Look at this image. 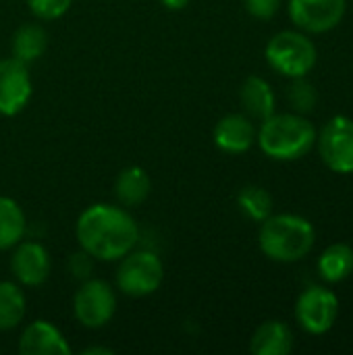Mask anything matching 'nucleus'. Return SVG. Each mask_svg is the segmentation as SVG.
<instances>
[{
	"instance_id": "obj_15",
	"label": "nucleus",
	"mask_w": 353,
	"mask_h": 355,
	"mask_svg": "<svg viewBox=\"0 0 353 355\" xmlns=\"http://www.w3.org/2000/svg\"><path fill=\"white\" fill-rule=\"evenodd\" d=\"M239 98H241V106H243L246 114L252 121H264L273 112H277L275 110L277 100H275L273 85L264 77H260V75H250L243 81Z\"/></svg>"
},
{
	"instance_id": "obj_5",
	"label": "nucleus",
	"mask_w": 353,
	"mask_h": 355,
	"mask_svg": "<svg viewBox=\"0 0 353 355\" xmlns=\"http://www.w3.org/2000/svg\"><path fill=\"white\" fill-rule=\"evenodd\" d=\"M117 289L127 297H148L156 293L164 281V264L150 250H131L119 260Z\"/></svg>"
},
{
	"instance_id": "obj_2",
	"label": "nucleus",
	"mask_w": 353,
	"mask_h": 355,
	"mask_svg": "<svg viewBox=\"0 0 353 355\" xmlns=\"http://www.w3.org/2000/svg\"><path fill=\"white\" fill-rule=\"evenodd\" d=\"M316 127L298 112H273L260 121L256 141L264 156L277 162H293L310 154L316 146Z\"/></svg>"
},
{
	"instance_id": "obj_6",
	"label": "nucleus",
	"mask_w": 353,
	"mask_h": 355,
	"mask_svg": "<svg viewBox=\"0 0 353 355\" xmlns=\"http://www.w3.org/2000/svg\"><path fill=\"white\" fill-rule=\"evenodd\" d=\"M73 314L85 329H104L117 314V291L102 279L81 281L73 297Z\"/></svg>"
},
{
	"instance_id": "obj_21",
	"label": "nucleus",
	"mask_w": 353,
	"mask_h": 355,
	"mask_svg": "<svg viewBox=\"0 0 353 355\" xmlns=\"http://www.w3.org/2000/svg\"><path fill=\"white\" fill-rule=\"evenodd\" d=\"M237 206L239 210L254 223H262L273 214V196L260 187V185H246L237 193Z\"/></svg>"
},
{
	"instance_id": "obj_27",
	"label": "nucleus",
	"mask_w": 353,
	"mask_h": 355,
	"mask_svg": "<svg viewBox=\"0 0 353 355\" xmlns=\"http://www.w3.org/2000/svg\"><path fill=\"white\" fill-rule=\"evenodd\" d=\"M162 6H166L169 10H181L189 4V0H160Z\"/></svg>"
},
{
	"instance_id": "obj_9",
	"label": "nucleus",
	"mask_w": 353,
	"mask_h": 355,
	"mask_svg": "<svg viewBox=\"0 0 353 355\" xmlns=\"http://www.w3.org/2000/svg\"><path fill=\"white\" fill-rule=\"evenodd\" d=\"M287 10L298 29L327 33L343 21L347 0H289Z\"/></svg>"
},
{
	"instance_id": "obj_17",
	"label": "nucleus",
	"mask_w": 353,
	"mask_h": 355,
	"mask_svg": "<svg viewBox=\"0 0 353 355\" xmlns=\"http://www.w3.org/2000/svg\"><path fill=\"white\" fill-rule=\"evenodd\" d=\"M46 48H48V33L37 23H25L12 33L10 56H15L25 64H31L37 58H42Z\"/></svg>"
},
{
	"instance_id": "obj_26",
	"label": "nucleus",
	"mask_w": 353,
	"mask_h": 355,
	"mask_svg": "<svg viewBox=\"0 0 353 355\" xmlns=\"http://www.w3.org/2000/svg\"><path fill=\"white\" fill-rule=\"evenodd\" d=\"M114 352L110 347H102V345H96V347H85L81 349V355H112Z\"/></svg>"
},
{
	"instance_id": "obj_13",
	"label": "nucleus",
	"mask_w": 353,
	"mask_h": 355,
	"mask_svg": "<svg viewBox=\"0 0 353 355\" xmlns=\"http://www.w3.org/2000/svg\"><path fill=\"white\" fill-rule=\"evenodd\" d=\"M19 352L23 355H67L71 354V345L52 322L33 320L19 337Z\"/></svg>"
},
{
	"instance_id": "obj_18",
	"label": "nucleus",
	"mask_w": 353,
	"mask_h": 355,
	"mask_svg": "<svg viewBox=\"0 0 353 355\" xmlns=\"http://www.w3.org/2000/svg\"><path fill=\"white\" fill-rule=\"evenodd\" d=\"M318 275L325 283L335 285L345 281L353 272V248L347 243L329 245L318 258Z\"/></svg>"
},
{
	"instance_id": "obj_10",
	"label": "nucleus",
	"mask_w": 353,
	"mask_h": 355,
	"mask_svg": "<svg viewBox=\"0 0 353 355\" xmlns=\"http://www.w3.org/2000/svg\"><path fill=\"white\" fill-rule=\"evenodd\" d=\"M33 94L29 64L15 56L0 58V114L15 116L23 112Z\"/></svg>"
},
{
	"instance_id": "obj_7",
	"label": "nucleus",
	"mask_w": 353,
	"mask_h": 355,
	"mask_svg": "<svg viewBox=\"0 0 353 355\" xmlns=\"http://www.w3.org/2000/svg\"><path fill=\"white\" fill-rule=\"evenodd\" d=\"M316 146L322 162L337 175L353 173V119L337 114L325 123L316 135Z\"/></svg>"
},
{
	"instance_id": "obj_24",
	"label": "nucleus",
	"mask_w": 353,
	"mask_h": 355,
	"mask_svg": "<svg viewBox=\"0 0 353 355\" xmlns=\"http://www.w3.org/2000/svg\"><path fill=\"white\" fill-rule=\"evenodd\" d=\"M67 268H69L71 277L77 279L79 283L81 281H87V279H92V272H94V258L79 248V252H75V254L69 256Z\"/></svg>"
},
{
	"instance_id": "obj_20",
	"label": "nucleus",
	"mask_w": 353,
	"mask_h": 355,
	"mask_svg": "<svg viewBox=\"0 0 353 355\" xmlns=\"http://www.w3.org/2000/svg\"><path fill=\"white\" fill-rule=\"evenodd\" d=\"M27 312V300L17 281H0V331L17 329Z\"/></svg>"
},
{
	"instance_id": "obj_12",
	"label": "nucleus",
	"mask_w": 353,
	"mask_h": 355,
	"mask_svg": "<svg viewBox=\"0 0 353 355\" xmlns=\"http://www.w3.org/2000/svg\"><path fill=\"white\" fill-rule=\"evenodd\" d=\"M256 125L248 114H227L223 116L212 131L214 146L225 154H246L256 144Z\"/></svg>"
},
{
	"instance_id": "obj_11",
	"label": "nucleus",
	"mask_w": 353,
	"mask_h": 355,
	"mask_svg": "<svg viewBox=\"0 0 353 355\" xmlns=\"http://www.w3.org/2000/svg\"><path fill=\"white\" fill-rule=\"evenodd\" d=\"M52 260L40 241H19L12 248L10 272L21 287H40L48 281Z\"/></svg>"
},
{
	"instance_id": "obj_19",
	"label": "nucleus",
	"mask_w": 353,
	"mask_h": 355,
	"mask_svg": "<svg viewBox=\"0 0 353 355\" xmlns=\"http://www.w3.org/2000/svg\"><path fill=\"white\" fill-rule=\"evenodd\" d=\"M27 231V218L21 206L6 196H0V252L12 250L23 241Z\"/></svg>"
},
{
	"instance_id": "obj_1",
	"label": "nucleus",
	"mask_w": 353,
	"mask_h": 355,
	"mask_svg": "<svg viewBox=\"0 0 353 355\" xmlns=\"http://www.w3.org/2000/svg\"><path fill=\"white\" fill-rule=\"evenodd\" d=\"M75 237L83 252L94 260L119 262L139 243V227L125 206L92 204L77 223Z\"/></svg>"
},
{
	"instance_id": "obj_3",
	"label": "nucleus",
	"mask_w": 353,
	"mask_h": 355,
	"mask_svg": "<svg viewBox=\"0 0 353 355\" xmlns=\"http://www.w3.org/2000/svg\"><path fill=\"white\" fill-rule=\"evenodd\" d=\"M316 243L314 225L300 214L283 212L270 214L260 223L258 245L260 252L279 264H293L304 260Z\"/></svg>"
},
{
	"instance_id": "obj_16",
	"label": "nucleus",
	"mask_w": 353,
	"mask_h": 355,
	"mask_svg": "<svg viewBox=\"0 0 353 355\" xmlns=\"http://www.w3.org/2000/svg\"><path fill=\"white\" fill-rule=\"evenodd\" d=\"M152 193V179L141 166H127L114 179V196L121 206H141Z\"/></svg>"
},
{
	"instance_id": "obj_14",
	"label": "nucleus",
	"mask_w": 353,
	"mask_h": 355,
	"mask_svg": "<svg viewBox=\"0 0 353 355\" xmlns=\"http://www.w3.org/2000/svg\"><path fill=\"white\" fill-rule=\"evenodd\" d=\"M291 349L293 331L287 322L281 320L262 322L250 339V352L254 355H287Z\"/></svg>"
},
{
	"instance_id": "obj_8",
	"label": "nucleus",
	"mask_w": 353,
	"mask_h": 355,
	"mask_svg": "<svg viewBox=\"0 0 353 355\" xmlns=\"http://www.w3.org/2000/svg\"><path fill=\"white\" fill-rule=\"evenodd\" d=\"M339 318V297L335 291L314 285L302 291L295 302V320L308 335L329 333Z\"/></svg>"
},
{
	"instance_id": "obj_25",
	"label": "nucleus",
	"mask_w": 353,
	"mask_h": 355,
	"mask_svg": "<svg viewBox=\"0 0 353 355\" xmlns=\"http://www.w3.org/2000/svg\"><path fill=\"white\" fill-rule=\"evenodd\" d=\"M281 2H283V0H243V6H246V10H248L254 19L268 21V19H273V17L279 12Z\"/></svg>"
},
{
	"instance_id": "obj_4",
	"label": "nucleus",
	"mask_w": 353,
	"mask_h": 355,
	"mask_svg": "<svg viewBox=\"0 0 353 355\" xmlns=\"http://www.w3.org/2000/svg\"><path fill=\"white\" fill-rule=\"evenodd\" d=\"M264 56L273 71H277L283 77L298 79L308 77V73L316 67L318 50L306 31L285 29L268 40Z\"/></svg>"
},
{
	"instance_id": "obj_22",
	"label": "nucleus",
	"mask_w": 353,
	"mask_h": 355,
	"mask_svg": "<svg viewBox=\"0 0 353 355\" xmlns=\"http://www.w3.org/2000/svg\"><path fill=\"white\" fill-rule=\"evenodd\" d=\"M291 81L293 83L287 89V100H289L293 112H298V114L312 112L318 104V92L314 87V83H310L306 77H298Z\"/></svg>"
},
{
	"instance_id": "obj_23",
	"label": "nucleus",
	"mask_w": 353,
	"mask_h": 355,
	"mask_svg": "<svg viewBox=\"0 0 353 355\" xmlns=\"http://www.w3.org/2000/svg\"><path fill=\"white\" fill-rule=\"evenodd\" d=\"M71 2L73 0H27V6L33 17L42 21H54L71 8Z\"/></svg>"
}]
</instances>
